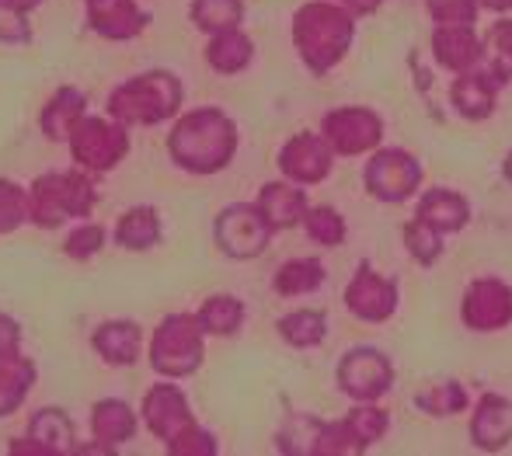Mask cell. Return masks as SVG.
Masks as SVG:
<instances>
[{
	"label": "cell",
	"mask_w": 512,
	"mask_h": 456,
	"mask_svg": "<svg viewBox=\"0 0 512 456\" xmlns=\"http://www.w3.org/2000/svg\"><path fill=\"white\" fill-rule=\"evenodd\" d=\"M102 248H105V230L98 227V223H81V227L70 230L67 241H63V255L74 258V262H88V258H95Z\"/></svg>",
	"instance_id": "74e56055"
},
{
	"label": "cell",
	"mask_w": 512,
	"mask_h": 456,
	"mask_svg": "<svg viewBox=\"0 0 512 456\" xmlns=\"http://www.w3.org/2000/svg\"><path fill=\"white\" fill-rule=\"evenodd\" d=\"M394 366L384 352L377 349H352L338 363V387L352 397V401H377L391 390Z\"/></svg>",
	"instance_id": "30bf717a"
},
{
	"label": "cell",
	"mask_w": 512,
	"mask_h": 456,
	"mask_svg": "<svg viewBox=\"0 0 512 456\" xmlns=\"http://www.w3.org/2000/svg\"><path fill=\"white\" fill-rule=\"evenodd\" d=\"M321 282H324L321 262H314V258H293V262L279 265L272 286H276L279 296H307V293H314Z\"/></svg>",
	"instance_id": "f546056e"
},
{
	"label": "cell",
	"mask_w": 512,
	"mask_h": 456,
	"mask_svg": "<svg viewBox=\"0 0 512 456\" xmlns=\"http://www.w3.org/2000/svg\"><path fill=\"white\" fill-rule=\"evenodd\" d=\"M84 108H88V98H84V91L60 88V91L53 94V98L46 101V108L39 112V129L53 143H67L70 133H74V126L84 119V115H88Z\"/></svg>",
	"instance_id": "7402d4cb"
},
{
	"label": "cell",
	"mask_w": 512,
	"mask_h": 456,
	"mask_svg": "<svg viewBox=\"0 0 512 456\" xmlns=\"http://www.w3.org/2000/svg\"><path fill=\"white\" fill-rule=\"evenodd\" d=\"M321 136L331 147V154L356 157L377 147L380 136H384V122L370 108H335V112L324 115Z\"/></svg>",
	"instance_id": "9c48e42d"
},
{
	"label": "cell",
	"mask_w": 512,
	"mask_h": 456,
	"mask_svg": "<svg viewBox=\"0 0 512 456\" xmlns=\"http://www.w3.org/2000/svg\"><path fill=\"white\" fill-rule=\"evenodd\" d=\"M345 307L359 317V321L380 324L398 310V282L384 279L380 272H373L370 265H359L356 279L345 289Z\"/></svg>",
	"instance_id": "4fadbf2b"
},
{
	"label": "cell",
	"mask_w": 512,
	"mask_h": 456,
	"mask_svg": "<svg viewBox=\"0 0 512 456\" xmlns=\"http://www.w3.org/2000/svg\"><path fill=\"white\" fill-rule=\"evenodd\" d=\"M199 324H203L206 335L227 338L234 331H241L244 324V303L237 296H209L203 307L196 310Z\"/></svg>",
	"instance_id": "83f0119b"
},
{
	"label": "cell",
	"mask_w": 512,
	"mask_h": 456,
	"mask_svg": "<svg viewBox=\"0 0 512 456\" xmlns=\"http://www.w3.org/2000/svg\"><path fill=\"white\" fill-rule=\"evenodd\" d=\"M171 456H213L216 453V439L209 436L206 429H199V425H192L189 432H182L178 439H171L168 446H164Z\"/></svg>",
	"instance_id": "b9f144b4"
},
{
	"label": "cell",
	"mask_w": 512,
	"mask_h": 456,
	"mask_svg": "<svg viewBox=\"0 0 512 456\" xmlns=\"http://www.w3.org/2000/svg\"><path fill=\"white\" fill-rule=\"evenodd\" d=\"M258 209L269 220L272 230H293L297 223H304L307 213V195L290 182H272L258 192Z\"/></svg>",
	"instance_id": "44dd1931"
},
{
	"label": "cell",
	"mask_w": 512,
	"mask_h": 456,
	"mask_svg": "<svg viewBox=\"0 0 512 456\" xmlns=\"http://www.w3.org/2000/svg\"><path fill=\"white\" fill-rule=\"evenodd\" d=\"M143 422L168 446L171 439H178L182 432H189L196 425V415H192L189 401H185V394L175 383H154L150 394L143 397Z\"/></svg>",
	"instance_id": "8fae6325"
},
{
	"label": "cell",
	"mask_w": 512,
	"mask_h": 456,
	"mask_svg": "<svg viewBox=\"0 0 512 456\" xmlns=\"http://www.w3.org/2000/svg\"><path fill=\"white\" fill-rule=\"evenodd\" d=\"M499 88H502V81L492 70H467V74L457 77V84H453V91H450L453 108L471 122L488 119V115L495 112Z\"/></svg>",
	"instance_id": "e0dca14e"
},
{
	"label": "cell",
	"mask_w": 512,
	"mask_h": 456,
	"mask_svg": "<svg viewBox=\"0 0 512 456\" xmlns=\"http://www.w3.org/2000/svg\"><path fill=\"white\" fill-rule=\"evenodd\" d=\"M70 157L74 164H81L84 171H95V175H105L115 164H122V157L129 154V133L122 122H115L112 115L108 119H95V115H84L81 122L70 133Z\"/></svg>",
	"instance_id": "8992f818"
},
{
	"label": "cell",
	"mask_w": 512,
	"mask_h": 456,
	"mask_svg": "<svg viewBox=\"0 0 512 456\" xmlns=\"http://www.w3.org/2000/svg\"><path fill=\"white\" fill-rule=\"evenodd\" d=\"M352 14L328 0H310L293 14V46H297L300 60L307 63L310 74L324 77L352 46Z\"/></svg>",
	"instance_id": "7a4b0ae2"
},
{
	"label": "cell",
	"mask_w": 512,
	"mask_h": 456,
	"mask_svg": "<svg viewBox=\"0 0 512 456\" xmlns=\"http://www.w3.org/2000/svg\"><path fill=\"white\" fill-rule=\"evenodd\" d=\"M342 422L349 429L352 443H356V453H366L387 432V415L380 408H373V401H359V408H352Z\"/></svg>",
	"instance_id": "d6a6232c"
},
{
	"label": "cell",
	"mask_w": 512,
	"mask_h": 456,
	"mask_svg": "<svg viewBox=\"0 0 512 456\" xmlns=\"http://www.w3.org/2000/svg\"><path fill=\"white\" fill-rule=\"evenodd\" d=\"M18 342H21L18 321H14V317H7V314H0V356L18 349Z\"/></svg>",
	"instance_id": "7bdbcfd3"
},
{
	"label": "cell",
	"mask_w": 512,
	"mask_h": 456,
	"mask_svg": "<svg viewBox=\"0 0 512 456\" xmlns=\"http://www.w3.org/2000/svg\"><path fill=\"white\" fill-rule=\"evenodd\" d=\"M478 7H488V11H512V0H478Z\"/></svg>",
	"instance_id": "ee69618b"
},
{
	"label": "cell",
	"mask_w": 512,
	"mask_h": 456,
	"mask_svg": "<svg viewBox=\"0 0 512 456\" xmlns=\"http://www.w3.org/2000/svg\"><path fill=\"white\" fill-rule=\"evenodd\" d=\"M91 436L102 446L105 453L119 450L122 443L136 436V415L129 411L126 401H115V397H105L91 408Z\"/></svg>",
	"instance_id": "ffe728a7"
},
{
	"label": "cell",
	"mask_w": 512,
	"mask_h": 456,
	"mask_svg": "<svg viewBox=\"0 0 512 456\" xmlns=\"http://www.w3.org/2000/svg\"><path fill=\"white\" fill-rule=\"evenodd\" d=\"M28 220V192L21 185L0 178V237L14 234Z\"/></svg>",
	"instance_id": "8d00e7d4"
},
{
	"label": "cell",
	"mask_w": 512,
	"mask_h": 456,
	"mask_svg": "<svg viewBox=\"0 0 512 456\" xmlns=\"http://www.w3.org/2000/svg\"><path fill=\"white\" fill-rule=\"evenodd\" d=\"M506 178H509V182H512V154L506 157Z\"/></svg>",
	"instance_id": "bcb514c9"
},
{
	"label": "cell",
	"mask_w": 512,
	"mask_h": 456,
	"mask_svg": "<svg viewBox=\"0 0 512 456\" xmlns=\"http://www.w3.org/2000/svg\"><path fill=\"white\" fill-rule=\"evenodd\" d=\"M436 25H474L478 21V0H425Z\"/></svg>",
	"instance_id": "f35d334b"
},
{
	"label": "cell",
	"mask_w": 512,
	"mask_h": 456,
	"mask_svg": "<svg viewBox=\"0 0 512 456\" xmlns=\"http://www.w3.org/2000/svg\"><path fill=\"white\" fill-rule=\"evenodd\" d=\"M11 4L18 7V11H25V14H28V11H35V7H39L42 0H11Z\"/></svg>",
	"instance_id": "f6af8a7d"
},
{
	"label": "cell",
	"mask_w": 512,
	"mask_h": 456,
	"mask_svg": "<svg viewBox=\"0 0 512 456\" xmlns=\"http://www.w3.org/2000/svg\"><path fill=\"white\" fill-rule=\"evenodd\" d=\"M432 53L453 74H467L485 56V39L474 25H439L432 32Z\"/></svg>",
	"instance_id": "2e32d148"
},
{
	"label": "cell",
	"mask_w": 512,
	"mask_h": 456,
	"mask_svg": "<svg viewBox=\"0 0 512 456\" xmlns=\"http://www.w3.org/2000/svg\"><path fill=\"white\" fill-rule=\"evenodd\" d=\"M28 439L35 443L39 456H67L77 453L74 425L60 408H39L28 422Z\"/></svg>",
	"instance_id": "603a6c76"
},
{
	"label": "cell",
	"mask_w": 512,
	"mask_h": 456,
	"mask_svg": "<svg viewBox=\"0 0 512 456\" xmlns=\"http://www.w3.org/2000/svg\"><path fill=\"white\" fill-rule=\"evenodd\" d=\"M255 56V42L241 32V28H227V32H216L206 46V63L216 74H241L244 67Z\"/></svg>",
	"instance_id": "484cf974"
},
{
	"label": "cell",
	"mask_w": 512,
	"mask_h": 456,
	"mask_svg": "<svg viewBox=\"0 0 512 456\" xmlns=\"http://www.w3.org/2000/svg\"><path fill=\"white\" fill-rule=\"evenodd\" d=\"M115 241L126 251H150L161 241V216L150 206H133L122 213L119 227H115Z\"/></svg>",
	"instance_id": "4316f807"
},
{
	"label": "cell",
	"mask_w": 512,
	"mask_h": 456,
	"mask_svg": "<svg viewBox=\"0 0 512 456\" xmlns=\"http://www.w3.org/2000/svg\"><path fill=\"white\" fill-rule=\"evenodd\" d=\"M467 328L474 331H499L512 321V289L502 279H474L464 293L460 307Z\"/></svg>",
	"instance_id": "7c38bea8"
},
{
	"label": "cell",
	"mask_w": 512,
	"mask_h": 456,
	"mask_svg": "<svg viewBox=\"0 0 512 456\" xmlns=\"http://www.w3.org/2000/svg\"><path fill=\"white\" fill-rule=\"evenodd\" d=\"M418 220H425L439 234H457L471 220V206H467L464 195L450 192V188H432L422 195V206H418Z\"/></svg>",
	"instance_id": "cb8c5ba5"
},
{
	"label": "cell",
	"mask_w": 512,
	"mask_h": 456,
	"mask_svg": "<svg viewBox=\"0 0 512 456\" xmlns=\"http://www.w3.org/2000/svg\"><path fill=\"white\" fill-rule=\"evenodd\" d=\"M237 150V126L220 108H196L175 122L168 136V154L189 175H216Z\"/></svg>",
	"instance_id": "6da1fadb"
},
{
	"label": "cell",
	"mask_w": 512,
	"mask_h": 456,
	"mask_svg": "<svg viewBox=\"0 0 512 456\" xmlns=\"http://www.w3.org/2000/svg\"><path fill=\"white\" fill-rule=\"evenodd\" d=\"M192 21L199 32H227V28H241L244 4L241 0H192Z\"/></svg>",
	"instance_id": "1f68e13d"
},
{
	"label": "cell",
	"mask_w": 512,
	"mask_h": 456,
	"mask_svg": "<svg viewBox=\"0 0 512 456\" xmlns=\"http://www.w3.org/2000/svg\"><path fill=\"white\" fill-rule=\"evenodd\" d=\"M492 46H495V60H492V74L499 77L502 84L512 81V21H499L492 28Z\"/></svg>",
	"instance_id": "60d3db41"
},
{
	"label": "cell",
	"mask_w": 512,
	"mask_h": 456,
	"mask_svg": "<svg viewBox=\"0 0 512 456\" xmlns=\"http://www.w3.org/2000/svg\"><path fill=\"white\" fill-rule=\"evenodd\" d=\"M182 105V84L168 70H147L122 81L108 98V115L122 126H157Z\"/></svg>",
	"instance_id": "277c9868"
},
{
	"label": "cell",
	"mask_w": 512,
	"mask_h": 456,
	"mask_svg": "<svg viewBox=\"0 0 512 456\" xmlns=\"http://www.w3.org/2000/svg\"><path fill=\"white\" fill-rule=\"evenodd\" d=\"M0 42H7V46H25V42H32L28 14L18 11L11 0H0Z\"/></svg>",
	"instance_id": "ab89813d"
},
{
	"label": "cell",
	"mask_w": 512,
	"mask_h": 456,
	"mask_svg": "<svg viewBox=\"0 0 512 456\" xmlns=\"http://www.w3.org/2000/svg\"><path fill=\"white\" fill-rule=\"evenodd\" d=\"M98 202V192L81 171H49L28 188V223L56 230L67 220H88Z\"/></svg>",
	"instance_id": "3957f363"
},
{
	"label": "cell",
	"mask_w": 512,
	"mask_h": 456,
	"mask_svg": "<svg viewBox=\"0 0 512 456\" xmlns=\"http://www.w3.org/2000/svg\"><path fill=\"white\" fill-rule=\"evenodd\" d=\"M471 439L478 450H502L512 443V401L499 394H485L478 404V415L471 418Z\"/></svg>",
	"instance_id": "ac0fdd59"
},
{
	"label": "cell",
	"mask_w": 512,
	"mask_h": 456,
	"mask_svg": "<svg viewBox=\"0 0 512 456\" xmlns=\"http://www.w3.org/2000/svg\"><path fill=\"white\" fill-rule=\"evenodd\" d=\"M321 429L324 422H317L314 415H290L279 429L276 443H279V453H290V456H317V439H321Z\"/></svg>",
	"instance_id": "f1b7e54d"
},
{
	"label": "cell",
	"mask_w": 512,
	"mask_h": 456,
	"mask_svg": "<svg viewBox=\"0 0 512 456\" xmlns=\"http://www.w3.org/2000/svg\"><path fill=\"white\" fill-rule=\"evenodd\" d=\"M405 244L418 265H432V262H439V255H443V234L432 230L425 220H418V216L405 227Z\"/></svg>",
	"instance_id": "d590c367"
},
{
	"label": "cell",
	"mask_w": 512,
	"mask_h": 456,
	"mask_svg": "<svg viewBox=\"0 0 512 456\" xmlns=\"http://www.w3.org/2000/svg\"><path fill=\"white\" fill-rule=\"evenodd\" d=\"M331 157L335 154H331V147L324 143V136L297 133L279 150V171H283L293 185H314L328 178Z\"/></svg>",
	"instance_id": "5bb4252c"
},
{
	"label": "cell",
	"mask_w": 512,
	"mask_h": 456,
	"mask_svg": "<svg viewBox=\"0 0 512 456\" xmlns=\"http://www.w3.org/2000/svg\"><path fill=\"white\" fill-rule=\"evenodd\" d=\"M363 182H366V188H370L373 199L405 202L408 195L422 185V168H418V161L408 154V150L387 147V150H377V154L370 157Z\"/></svg>",
	"instance_id": "ba28073f"
},
{
	"label": "cell",
	"mask_w": 512,
	"mask_h": 456,
	"mask_svg": "<svg viewBox=\"0 0 512 456\" xmlns=\"http://www.w3.org/2000/svg\"><path fill=\"white\" fill-rule=\"evenodd\" d=\"M32 383H35V363H32V359L18 356V349L0 356V418L14 415V411L25 404Z\"/></svg>",
	"instance_id": "d4e9b609"
},
{
	"label": "cell",
	"mask_w": 512,
	"mask_h": 456,
	"mask_svg": "<svg viewBox=\"0 0 512 456\" xmlns=\"http://www.w3.org/2000/svg\"><path fill=\"white\" fill-rule=\"evenodd\" d=\"M415 404L432 418H450V415H457V411H464L467 390L450 380V383H439V387L425 390V394H418Z\"/></svg>",
	"instance_id": "e575fe53"
},
{
	"label": "cell",
	"mask_w": 512,
	"mask_h": 456,
	"mask_svg": "<svg viewBox=\"0 0 512 456\" xmlns=\"http://www.w3.org/2000/svg\"><path fill=\"white\" fill-rule=\"evenodd\" d=\"M84 4H88V25L102 39L126 42L150 25V14L136 0H84Z\"/></svg>",
	"instance_id": "9a60e30c"
},
{
	"label": "cell",
	"mask_w": 512,
	"mask_h": 456,
	"mask_svg": "<svg viewBox=\"0 0 512 456\" xmlns=\"http://www.w3.org/2000/svg\"><path fill=\"white\" fill-rule=\"evenodd\" d=\"M272 234H276V230L269 227V220L262 216L258 202L227 206L216 216V227H213L216 248L227 258H234V262H251V258H258L269 248Z\"/></svg>",
	"instance_id": "52a82bcc"
},
{
	"label": "cell",
	"mask_w": 512,
	"mask_h": 456,
	"mask_svg": "<svg viewBox=\"0 0 512 456\" xmlns=\"http://www.w3.org/2000/svg\"><path fill=\"white\" fill-rule=\"evenodd\" d=\"M91 345L108 366H133L143 352V328L136 321H105L91 335Z\"/></svg>",
	"instance_id": "d6986e66"
},
{
	"label": "cell",
	"mask_w": 512,
	"mask_h": 456,
	"mask_svg": "<svg viewBox=\"0 0 512 456\" xmlns=\"http://www.w3.org/2000/svg\"><path fill=\"white\" fill-rule=\"evenodd\" d=\"M279 335L283 342H290L293 349H310V345H321L328 335V317L321 310H293L279 321Z\"/></svg>",
	"instance_id": "4dcf8cb0"
},
{
	"label": "cell",
	"mask_w": 512,
	"mask_h": 456,
	"mask_svg": "<svg viewBox=\"0 0 512 456\" xmlns=\"http://www.w3.org/2000/svg\"><path fill=\"white\" fill-rule=\"evenodd\" d=\"M203 324L196 314H171L150 338V366L161 376L182 380L203 366Z\"/></svg>",
	"instance_id": "5b68a950"
},
{
	"label": "cell",
	"mask_w": 512,
	"mask_h": 456,
	"mask_svg": "<svg viewBox=\"0 0 512 456\" xmlns=\"http://www.w3.org/2000/svg\"><path fill=\"white\" fill-rule=\"evenodd\" d=\"M304 230L310 234V241L324 244V248H338L345 241V220L331 206H307Z\"/></svg>",
	"instance_id": "836d02e7"
}]
</instances>
